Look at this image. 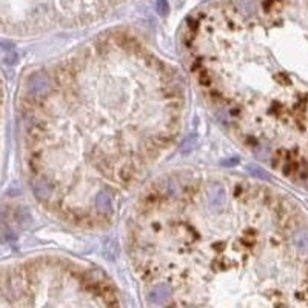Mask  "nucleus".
I'll return each mask as SVG.
<instances>
[{"label":"nucleus","instance_id":"obj_1","mask_svg":"<svg viewBox=\"0 0 308 308\" xmlns=\"http://www.w3.org/2000/svg\"><path fill=\"white\" fill-rule=\"evenodd\" d=\"M128 237L150 308H308V217L270 186L170 174Z\"/></svg>","mask_w":308,"mask_h":308},{"label":"nucleus","instance_id":"obj_3","mask_svg":"<svg viewBox=\"0 0 308 308\" xmlns=\"http://www.w3.org/2000/svg\"><path fill=\"white\" fill-rule=\"evenodd\" d=\"M157 11H159L162 16L168 13V5H167V2H165V0H159V2H157Z\"/></svg>","mask_w":308,"mask_h":308},{"label":"nucleus","instance_id":"obj_2","mask_svg":"<svg viewBox=\"0 0 308 308\" xmlns=\"http://www.w3.org/2000/svg\"><path fill=\"white\" fill-rule=\"evenodd\" d=\"M24 105L34 191L65 216L94 221L170 147L182 94L165 65L122 47L32 77Z\"/></svg>","mask_w":308,"mask_h":308}]
</instances>
